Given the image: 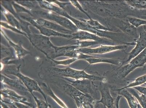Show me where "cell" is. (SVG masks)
<instances>
[{
    "label": "cell",
    "mask_w": 146,
    "mask_h": 108,
    "mask_svg": "<svg viewBox=\"0 0 146 108\" xmlns=\"http://www.w3.org/2000/svg\"><path fill=\"white\" fill-rule=\"evenodd\" d=\"M83 3L88 10L103 18L124 16L125 10L119 4L108 3L102 1H84Z\"/></svg>",
    "instance_id": "1"
},
{
    "label": "cell",
    "mask_w": 146,
    "mask_h": 108,
    "mask_svg": "<svg viewBox=\"0 0 146 108\" xmlns=\"http://www.w3.org/2000/svg\"><path fill=\"white\" fill-rule=\"evenodd\" d=\"M146 64V48L139 55L116 71L115 77L118 79L125 78L136 68L144 66Z\"/></svg>",
    "instance_id": "2"
},
{
    "label": "cell",
    "mask_w": 146,
    "mask_h": 108,
    "mask_svg": "<svg viewBox=\"0 0 146 108\" xmlns=\"http://www.w3.org/2000/svg\"><path fill=\"white\" fill-rule=\"evenodd\" d=\"M74 21L80 30L95 34L102 38H107L112 40L118 41L120 40V36H122L121 34L119 33L113 32L112 31H102L93 28L83 21H80L74 20Z\"/></svg>",
    "instance_id": "3"
},
{
    "label": "cell",
    "mask_w": 146,
    "mask_h": 108,
    "mask_svg": "<svg viewBox=\"0 0 146 108\" xmlns=\"http://www.w3.org/2000/svg\"><path fill=\"white\" fill-rule=\"evenodd\" d=\"M56 72L61 75L71 77L76 80L87 79L92 81H103L105 79L103 77L88 74L85 70H78L69 68L64 70H56Z\"/></svg>",
    "instance_id": "4"
},
{
    "label": "cell",
    "mask_w": 146,
    "mask_h": 108,
    "mask_svg": "<svg viewBox=\"0 0 146 108\" xmlns=\"http://www.w3.org/2000/svg\"><path fill=\"white\" fill-rule=\"evenodd\" d=\"M69 81L68 83L71 84L83 94L91 96L95 99L97 95L96 88L92 80L83 79L74 81L69 80Z\"/></svg>",
    "instance_id": "5"
},
{
    "label": "cell",
    "mask_w": 146,
    "mask_h": 108,
    "mask_svg": "<svg viewBox=\"0 0 146 108\" xmlns=\"http://www.w3.org/2000/svg\"><path fill=\"white\" fill-rule=\"evenodd\" d=\"M128 47L127 45H102L99 47L96 48H82L78 50V52L82 53L86 55H90L91 54H104L113 52L117 50L125 49Z\"/></svg>",
    "instance_id": "6"
},
{
    "label": "cell",
    "mask_w": 146,
    "mask_h": 108,
    "mask_svg": "<svg viewBox=\"0 0 146 108\" xmlns=\"http://www.w3.org/2000/svg\"><path fill=\"white\" fill-rule=\"evenodd\" d=\"M139 34V38L135 41L136 44L135 48L129 53L128 58L123 62V64L129 62L146 48V32L143 30Z\"/></svg>",
    "instance_id": "7"
},
{
    "label": "cell",
    "mask_w": 146,
    "mask_h": 108,
    "mask_svg": "<svg viewBox=\"0 0 146 108\" xmlns=\"http://www.w3.org/2000/svg\"><path fill=\"white\" fill-rule=\"evenodd\" d=\"M74 38L75 39L84 41H94L99 42L100 44L102 45H111L114 44L112 40L107 38L101 37L95 34L83 30L78 31L77 33L74 34Z\"/></svg>",
    "instance_id": "8"
},
{
    "label": "cell",
    "mask_w": 146,
    "mask_h": 108,
    "mask_svg": "<svg viewBox=\"0 0 146 108\" xmlns=\"http://www.w3.org/2000/svg\"><path fill=\"white\" fill-rule=\"evenodd\" d=\"M1 94L4 98L8 99L11 102L23 104L31 108L36 107L31 103L29 102L26 97L19 95L16 92L9 88H4L1 89Z\"/></svg>",
    "instance_id": "9"
},
{
    "label": "cell",
    "mask_w": 146,
    "mask_h": 108,
    "mask_svg": "<svg viewBox=\"0 0 146 108\" xmlns=\"http://www.w3.org/2000/svg\"><path fill=\"white\" fill-rule=\"evenodd\" d=\"M99 88L101 98L97 101V103L103 104L105 107L113 108L115 100L110 93L109 88L107 86L100 85Z\"/></svg>",
    "instance_id": "10"
},
{
    "label": "cell",
    "mask_w": 146,
    "mask_h": 108,
    "mask_svg": "<svg viewBox=\"0 0 146 108\" xmlns=\"http://www.w3.org/2000/svg\"><path fill=\"white\" fill-rule=\"evenodd\" d=\"M74 99L78 108H96L97 101L91 96L83 94Z\"/></svg>",
    "instance_id": "11"
},
{
    "label": "cell",
    "mask_w": 146,
    "mask_h": 108,
    "mask_svg": "<svg viewBox=\"0 0 146 108\" xmlns=\"http://www.w3.org/2000/svg\"><path fill=\"white\" fill-rule=\"evenodd\" d=\"M90 64H95L98 63H107L116 66H123V62L121 59L119 58H104L93 56L92 57L85 60Z\"/></svg>",
    "instance_id": "12"
},
{
    "label": "cell",
    "mask_w": 146,
    "mask_h": 108,
    "mask_svg": "<svg viewBox=\"0 0 146 108\" xmlns=\"http://www.w3.org/2000/svg\"><path fill=\"white\" fill-rule=\"evenodd\" d=\"M117 26L123 33L135 38L136 40L139 38L137 29L129 23L128 21L126 22L123 20L121 21Z\"/></svg>",
    "instance_id": "13"
},
{
    "label": "cell",
    "mask_w": 146,
    "mask_h": 108,
    "mask_svg": "<svg viewBox=\"0 0 146 108\" xmlns=\"http://www.w3.org/2000/svg\"><path fill=\"white\" fill-rule=\"evenodd\" d=\"M60 86L65 93L73 99L83 94V93L68 83L65 82L61 84Z\"/></svg>",
    "instance_id": "14"
},
{
    "label": "cell",
    "mask_w": 146,
    "mask_h": 108,
    "mask_svg": "<svg viewBox=\"0 0 146 108\" xmlns=\"http://www.w3.org/2000/svg\"><path fill=\"white\" fill-rule=\"evenodd\" d=\"M3 83L12 87L15 88V89L23 92L26 95L28 96L29 94H31L28 89L23 83H21L20 81L10 80L4 78L3 79Z\"/></svg>",
    "instance_id": "15"
},
{
    "label": "cell",
    "mask_w": 146,
    "mask_h": 108,
    "mask_svg": "<svg viewBox=\"0 0 146 108\" xmlns=\"http://www.w3.org/2000/svg\"><path fill=\"white\" fill-rule=\"evenodd\" d=\"M115 90L119 92V94L126 99L130 108H137L138 103L135 97L127 89L122 90L117 89Z\"/></svg>",
    "instance_id": "16"
},
{
    "label": "cell",
    "mask_w": 146,
    "mask_h": 108,
    "mask_svg": "<svg viewBox=\"0 0 146 108\" xmlns=\"http://www.w3.org/2000/svg\"><path fill=\"white\" fill-rule=\"evenodd\" d=\"M40 87L43 91H44L45 93H47L48 95L51 96V97L54 99V100L59 104L60 106L63 108H68L62 100L60 99L58 97L55 95L54 92L51 90V88L48 86L47 85L45 84H43Z\"/></svg>",
    "instance_id": "17"
},
{
    "label": "cell",
    "mask_w": 146,
    "mask_h": 108,
    "mask_svg": "<svg viewBox=\"0 0 146 108\" xmlns=\"http://www.w3.org/2000/svg\"><path fill=\"white\" fill-rule=\"evenodd\" d=\"M137 100L139 104L143 108H146V96L144 94H140L137 91L133 88L126 89Z\"/></svg>",
    "instance_id": "18"
},
{
    "label": "cell",
    "mask_w": 146,
    "mask_h": 108,
    "mask_svg": "<svg viewBox=\"0 0 146 108\" xmlns=\"http://www.w3.org/2000/svg\"><path fill=\"white\" fill-rule=\"evenodd\" d=\"M82 21L87 23L91 27L96 29L104 31H112V29L109 28V27H106V26L101 24L98 21L94 20L92 18H91L89 20H83Z\"/></svg>",
    "instance_id": "19"
},
{
    "label": "cell",
    "mask_w": 146,
    "mask_h": 108,
    "mask_svg": "<svg viewBox=\"0 0 146 108\" xmlns=\"http://www.w3.org/2000/svg\"><path fill=\"white\" fill-rule=\"evenodd\" d=\"M125 2L131 8L138 10L146 9V1H127Z\"/></svg>",
    "instance_id": "20"
},
{
    "label": "cell",
    "mask_w": 146,
    "mask_h": 108,
    "mask_svg": "<svg viewBox=\"0 0 146 108\" xmlns=\"http://www.w3.org/2000/svg\"><path fill=\"white\" fill-rule=\"evenodd\" d=\"M145 83H146V74L137 77V78L134 80L133 81L124 87L118 89L122 90V89H126L129 88H134L135 87L140 86L142 84H145Z\"/></svg>",
    "instance_id": "21"
},
{
    "label": "cell",
    "mask_w": 146,
    "mask_h": 108,
    "mask_svg": "<svg viewBox=\"0 0 146 108\" xmlns=\"http://www.w3.org/2000/svg\"><path fill=\"white\" fill-rule=\"evenodd\" d=\"M127 20L129 23L137 28L140 26L146 25V20L133 17H127Z\"/></svg>",
    "instance_id": "22"
},
{
    "label": "cell",
    "mask_w": 146,
    "mask_h": 108,
    "mask_svg": "<svg viewBox=\"0 0 146 108\" xmlns=\"http://www.w3.org/2000/svg\"><path fill=\"white\" fill-rule=\"evenodd\" d=\"M31 95L35 101L37 108H52L48 103L39 99L37 97H35L33 93L31 94Z\"/></svg>",
    "instance_id": "23"
},
{
    "label": "cell",
    "mask_w": 146,
    "mask_h": 108,
    "mask_svg": "<svg viewBox=\"0 0 146 108\" xmlns=\"http://www.w3.org/2000/svg\"><path fill=\"white\" fill-rule=\"evenodd\" d=\"M99 44H100L97 42L94 41L84 40L79 42L78 45L79 47L85 48L86 47Z\"/></svg>",
    "instance_id": "24"
},
{
    "label": "cell",
    "mask_w": 146,
    "mask_h": 108,
    "mask_svg": "<svg viewBox=\"0 0 146 108\" xmlns=\"http://www.w3.org/2000/svg\"><path fill=\"white\" fill-rule=\"evenodd\" d=\"M73 3H74V4L75 5V6H76L82 12L84 13V14L86 15H87V16L90 19L92 18L89 15L88 13L86 12L85 10H83V8H82V7L78 3V2H77V1H74V2H73Z\"/></svg>",
    "instance_id": "25"
},
{
    "label": "cell",
    "mask_w": 146,
    "mask_h": 108,
    "mask_svg": "<svg viewBox=\"0 0 146 108\" xmlns=\"http://www.w3.org/2000/svg\"><path fill=\"white\" fill-rule=\"evenodd\" d=\"M137 91L140 92L141 94L146 96V87L141 86L135 87L133 88Z\"/></svg>",
    "instance_id": "26"
},
{
    "label": "cell",
    "mask_w": 146,
    "mask_h": 108,
    "mask_svg": "<svg viewBox=\"0 0 146 108\" xmlns=\"http://www.w3.org/2000/svg\"><path fill=\"white\" fill-rule=\"evenodd\" d=\"M10 102L12 103L18 108H29V107H30L24 105L23 104L14 102H11V101H10Z\"/></svg>",
    "instance_id": "27"
},
{
    "label": "cell",
    "mask_w": 146,
    "mask_h": 108,
    "mask_svg": "<svg viewBox=\"0 0 146 108\" xmlns=\"http://www.w3.org/2000/svg\"><path fill=\"white\" fill-rule=\"evenodd\" d=\"M122 97V96L119 94L117 97L115 101V105L116 106V108H120L119 107V102H120L121 98Z\"/></svg>",
    "instance_id": "28"
},
{
    "label": "cell",
    "mask_w": 146,
    "mask_h": 108,
    "mask_svg": "<svg viewBox=\"0 0 146 108\" xmlns=\"http://www.w3.org/2000/svg\"><path fill=\"white\" fill-rule=\"evenodd\" d=\"M143 26V30L146 32V25H144Z\"/></svg>",
    "instance_id": "29"
},
{
    "label": "cell",
    "mask_w": 146,
    "mask_h": 108,
    "mask_svg": "<svg viewBox=\"0 0 146 108\" xmlns=\"http://www.w3.org/2000/svg\"><path fill=\"white\" fill-rule=\"evenodd\" d=\"M137 108H143L142 107L139 103H138Z\"/></svg>",
    "instance_id": "30"
},
{
    "label": "cell",
    "mask_w": 146,
    "mask_h": 108,
    "mask_svg": "<svg viewBox=\"0 0 146 108\" xmlns=\"http://www.w3.org/2000/svg\"><path fill=\"white\" fill-rule=\"evenodd\" d=\"M146 70V64H145V65L144 66V68H143V70Z\"/></svg>",
    "instance_id": "31"
},
{
    "label": "cell",
    "mask_w": 146,
    "mask_h": 108,
    "mask_svg": "<svg viewBox=\"0 0 146 108\" xmlns=\"http://www.w3.org/2000/svg\"><path fill=\"white\" fill-rule=\"evenodd\" d=\"M142 19L146 20V16H144V17H142Z\"/></svg>",
    "instance_id": "32"
},
{
    "label": "cell",
    "mask_w": 146,
    "mask_h": 108,
    "mask_svg": "<svg viewBox=\"0 0 146 108\" xmlns=\"http://www.w3.org/2000/svg\"><path fill=\"white\" fill-rule=\"evenodd\" d=\"M96 108H100V107L98 105H97L96 106Z\"/></svg>",
    "instance_id": "33"
},
{
    "label": "cell",
    "mask_w": 146,
    "mask_h": 108,
    "mask_svg": "<svg viewBox=\"0 0 146 108\" xmlns=\"http://www.w3.org/2000/svg\"><path fill=\"white\" fill-rule=\"evenodd\" d=\"M144 84H145V85H146V83H145Z\"/></svg>",
    "instance_id": "34"
},
{
    "label": "cell",
    "mask_w": 146,
    "mask_h": 108,
    "mask_svg": "<svg viewBox=\"0 0 146 108\" xmlns=\"http://www.w3.org/2000/svg\"><path fill=\"white\" fill-rule=\"evenodd\" d=\"M34 108H37V107H34Z\"/></svg>",
    "instance_id": "35"
}]
</instances>
